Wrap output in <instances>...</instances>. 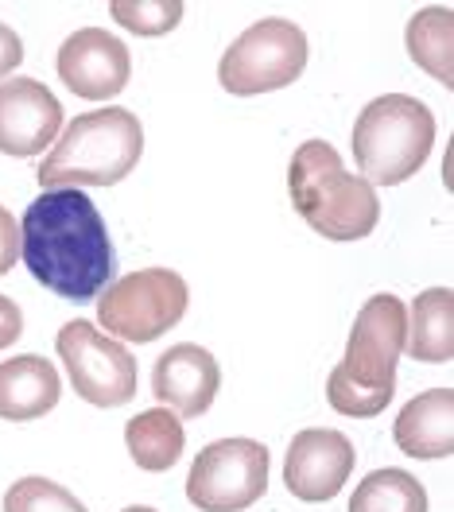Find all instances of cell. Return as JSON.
Listing matches in <instances>:
<instances>
[{
  "label": "cell",
  "mask_w": 454,
  "mask_h": 512,
  "mask_svg": "<svg viewBox=\"0 0 454 512\" xmlns=\"http://www.w3.org/2000/svg\"><path fill=\"white\" fill-rule=\"evenodd\" d=\"M292 206L326 241H361L381 222V198L361 175L342 167L326 140H303L288 167Z\"/></svg>",
  "instance_id": "4"
},
{
  "label": "cell",
  "mask_w": 454,
  "mask_h": 512,
  "mask_svg": "<svg viewBox=\"0 0 454 512\" xmlns=\"http://www.w3.org/2000/svg\"><path fill=\"white\" fill-rule=\"evenodd\" d=\"M307 66V35L292 20L268 16L237 35L218 63V82L226 94L257 97L292 86Z\"/></svg>",
  "instance_id": "7"
},
{
  "label": "cell",
  "mask_w": 454,
  "mask_h": 512,
  "mask_svg": "<svg viewBox=\"0 0 454 512\" xmlns=\"http://www.w3.org/2000/svg\"><path fill=\"white\" fill-rule=\"evenodd\" d=\"M144 156V125L129 109H90L74 117L39 163V187H113L129 179Z\"/></svg>",
  "instance_id": "3"
},
{
  "label": "cell",
  "mask_w": 454,
  "mask_h": 512,
  "mask_svg": "<svg viewBox=\"0 0 454 512\" xmlns=\"http://www.w3.org/2000/svg\"><path fill=\"white\" fill-rule=\"evenodd\" d=\"M435 148V117L420 97L381 94L354 121V160L369 187H396L420 171Z\"/></svg>",
  "instance_id": "5"
},
{
  "label": "cell",
  "mask_w": 454,
  "mask_h": 512,
  "mask_svg": "<svg viewBox=\"0 0 454 512\" xmlns=\"http://www.w3.org/2000/svg\"><path fill=\"white\" fill-rule=\"evenodd\" d=\"M55 70L63 78L70 94L86 97V101H109L117 97L132 78L129 47L105 28H82V32L66 35Z\"/></svg>",
  "instance_id": "10"
},
{
  "label": "cell",
  "mask_w": 454,
  "mask_h": 512,
  "mask_svg": "<svg viewBox=\"0 0 454 512\" xmlns=\"http://www.w3.org/2000/svg\"><path fill=\"white\" fill-rule=\"evenodd\" d=\"M392 443L408 458H447L454 450V392L427 388L412 396L392 423Z\"/></svg>",
  "instance_id": "14"
},
{
  "label": "cell",
  "mask_w": 454,
  "mask_h": 512,
  "mask_svg": "<svg viewBox=\"0 0 454 512\" xmlns=\"http://www.w3.org/2000/svg\"><path fill=\"white\" fill-rule=\"evenodd\" d=\"M218 388H222V369H218L214 353L195 346V342L171 346L167 353H160V361L152 369L156 400L167 404V412H175L179 419L206 416Z\"/></svg>",
  "instance_id": "13"
},
{
  "label": "cell",
  "mask_w": 454,
  "mask_h": 512,
  "mask_svg": "<svg viewBox=\"0 0 454 512\" xmlns=\"http://www.w3.org/2000/svg\"><path fill=\"white\" fill-rule=\"evenodd\" d=\"M24 63V43L8 24H0V78H8L16 66Z\"/></svg>",
  "instance_id": "24"
},
{
  "label": "cell",
  "mask_w": 454,
  "mask_h": 512,
  "mask_svg": "<svg viewBox=\"0 0 454 512\" xmlns=\"http://www.w3.org/2000/svg\"><path fill=\"white\" fill-rule=\"evenodd\" d=\"M350 512H427V489L408 470H373L354 489Z\"/></svg>",
  "instance_id": "19"
},
{
  "label": "cell",
  "mask_w": 454,
  "mask_h": 512,
  "mask_svg": "<svg viewBox=\"0 0 454 512\" xmlns=\"http://www.w3.org/2000/svg\"><path fill=\"white\" fill-rule=\"evenodd\" d=\"M183 443H187L183 419L167 408H148L125 423V447H129L132 462L148 474H167L179 462Z\"/></svg>",
  "instance_id": "16"
},
{
  "label": "cell",
  "mask_w": 454,
  "mask_h": 512,
  "mask_svg": "<svg viewBox=\"0 0 454 512\" xmlns=\"http://www.w3.org/2000/svg\"><path fill=\"white\" fill-rule=\"evenodd\" d=\"M63 105L35 78H0V152L28 160L59 140Z\"/></svg>",
  "instance_id": "12"
},
{
  "label": "cell",
  "mask_w": 454,
  "mask_h": 512,
  "mask_svg": "<svg viewBox=\"0 0 454 512\" xmlns=\"http://www.w3.org/2000/svg\"><path fill=\"white\" fill-rule=\"evenodd\" d=\"M454 295L451 288H427L412 303V319H408V338L404 346L416 361L427 365H443L454 353V330H451Z\"/></svg>",
  "instance_id": "17"
},
{
  "label": "cell",
  "mask_w": 454,
  "mask_h": 512,
  "mask_svg": "<svg viewBox=\"0 0 454 512\" xmlns=\"http://www.w3.org/2000/svg\"><path fill=\"white\" fill-rule=\"evenodd\" d=\"M183 0H113L109 16L132 35H167L183 20Z\"/></svg>",
  "instance_id": "20"
},
{
  "label": "cell",
  "mask_w": 454,
  "mask_h": 512,
  "mask_svg": "<svg viewBox=\"0 0 454 512\" xmlns=\"http://www.w3.org/2000/svg\"><path fill=\"white\" fill-rule=\"evenodd\" d=\"M20 334H24V315H20V307H16L8 295H0V350H8Z\"/></svg>",
  "instance_id": "23"
},
{
  "label": "cell",
  "mask_w": 454,
  "mask_h": 512,
  "mask_svg": "<svg viewBox=\"0 0 454 512\" xmlns=\"http://www.w3.org/2000/svg\"><path fill=\"white\" fill-rule=\"evenodd\" d=\"M70 388L94 408H121L136 396V357L94 322L70 319L55 338Z\"/></svg>",
  "instance_id": "8"
},
{
  "label": "cell",
  "mask_w": 454,
  "mask_h": 512,
  "mask_svg": "<svg viewBox=\"0 0 454 512\" xmlns=\"http://www.w3.org/2000/svg\"><path fill=\"white\" fill-rule=\"evenodd\" d=\"M191 288L175 268H140L98 295V326L117 342H156L187 315Z\"/></svg>",
  "instance_id": "6"
},
{
  "label": "cell",
  "mask_w": 454,
  "mask_h": 512,
  "mask_svg": "<svg viewBox=\"0 0 454 512\" xmlns=\"http://www.w3.org/2000/svg\"><path fill=\"white\" fill-rule=\"evenodd\" d=\"M350 474H354V443L342 431L307 427L288 443L284 485L299 501L323 505L330 497H338V489L350 481Z\"/></svg>",
  "instance_id": "11"
},
{
  "label": "cell",
  "mask_w": 454,
  "mask_h": 512,
  "mask_svg": "<svg viewBox=\"0 0 454 512\" xmlns=\"http://www.w3.org/2000/svg\"><path fill=\"white\" fill-rule=\"evenodd\" d=\"M268 489V447L257 439H218L198 450L187 501L202 512H245Z\"/></svg>",
  "instance_id": "9"
},
{
  "label": "cell",
  "mask_w": 454,
  "mask_h": 512,
  "mask_svg": "<svg viewBox=\"0 0 454 512\" xmlns=\"http://www.w3.org/2000/svg\"><path fill=\"white\" fill-rule=\"evenodd\" d=\"M125 512H156V509H152V505H129Z\"/></svg>",
  "instance_id": "25"
},
{
  "label": "cell",
  "mask_w": 454,
  "mask_h": 512,
  "mask_svg": "<svg viewBox=\"0 0 454 512\" xmlns=\"http://www.w3.org/2000/svg\"><path fill=\"white\" fill-rule=\"evenodd\" d=\"M20 260V225L0 206V276H8Z\"/></svg>",
  "instance_id": "22"
},
{
  "label": "cell",
  "mask_w": 454,
  "mask_h": 512,
  "mask_svg": "<svg viewBox=\"0 0 454 512\" xmlns=\"http://www.w3.org/2000/svg\"><path fill=\"white\" fill-rule=\"evenodd\" d=\"M63 396V381L55 373V361L24 353L0 361V419L8 423H28L47 416Z\"/></svg>",
  "instance_id": "15"
},
{
  "label": "cell",
  "mask_w": 454,
  "mask_h": 512,
  "mask_svg": "<svg viewBox=\"0 0 454 512\" xmlns=\"http://www.w3.org/2000/svg\"><path fill=\"white\" fill-rule=\"evenodd\" d=\"M4 512H86V505L51 478H20L4 493Z\"/></svg>",
  "instance_id": "21"
},
{
  "label": "cell",
  "mask_w": 454,
  "mask_h": 512,
  "mask_svg": "<svg viewBox=\"0 0 454 512\" xmlns=\"http://www.w3.org/2000/svg\"><path fill=\"white\" fill-rule=\"evenodd\" d=\"M451 32H454V16L447 4H435V8H420L412 20H408V55L412 63L427 70L431 78H439L443 86L454 82V51H451Z\"/></svg>",
  "instance_id": "18"
},
{
  "label": "cell",
  "mask_w": 454,
  "mask_h": 512,
  "mask_svg": "<svg viewBox=\"0 0 454 512\" xmlns=\"http://www.w3.org/2000/svg\"><path fill=\"white\" fill-rule=\"evenodd\" d=\"M20 253L35 280L70 303L98 299L113 280V241L86 191H43L24 210Z\"/></svg>",
  "instance_id": "1"
},
{
  "label": "cell",
  "mask_w": 454,
  "mask_h": 512,
  "mask_svg": "<svg viewBox=\"0 0 454 512\" xmlns=\"http://www.w3.org/2000/svg\"><path fill=\"white\" fill-rule=\"evenodd\" d=\"M408 338V307L381 291L354 319L346 357L326 377V404L350 419H373L392 404L396 361Z\"/></svg>",
  "instance_id": "2"
}]
</instances>
